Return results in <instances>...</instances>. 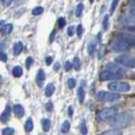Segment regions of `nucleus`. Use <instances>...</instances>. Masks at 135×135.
<instances>
[{
  "mask_svg": "<svg viewBox=\"0 0 135 135\" xmlns=\"http://www.w3.org/2000/svg\"><path fill=\"white\" fill-rule=\"evenodd\" d=\"M109 123L115 128L125 127L131 123V117L127 114H116L110 119Z\"/></svg>",
  "mask_w": 135,
  "mask_h": 135,
  "instance_id": "1",
  "label": "nucleus"
},
{
  "mask_svg": "<svg viewBox=\"0 0 135 135\" xmlns=\"http://www.w3.org/2000/svg\"><path fill=\"white\" fill-rule=\"evenodd\" d=\"M73 67L76 69V70H79L80 69V67H81V62H80V60H79V58L78 57H75L74 58V61H73Z\"/></svg>",
  "mask_w": 135,
  "mask_h": 135,
  "instance_id": "24",
  "label": "nucleus"
},
{
  "mask_svg": "<svg viewBox=\"0 0 135 135\" xmlns=\"http://www.w3.org/2000/svg\"><path fill=\"white\" fill-rule=\"evenodd\" d=\"M98 100L102 103H114V102L120 100L121 95L119 94L113 93H108V91H100L97 95Z\"/></svg>",
  "mask_w": 135,
  "mask_h": 135,
  "instance_id": "3",
  "label": "nucleus"
},
{
  "mask_svg": "<svg viewBox=\"0 0 135 135\" xmlns=\"http://www.w3.org/2000/svg\"><path fill=\"white\" fill-rule=\"evenodd\" d=\"M106 69L109 70V71L115 72V73H120V74L123 73V69H122L120 66H118V65L114 64V63H108V64L106 65Z\"/></svg>",
  "mask_w": 135,
  "mask_h": 135,
  "instance_id": "9",
  "label": "nucleus"
},
{
  "mask_svg": "<svg viewBox=\"0 0 135 135\" xmlns=\"http://www.w3.org/2000/svg\"><path fill=\"white\" fill-rule=\"evenodd\" d=\"M43 128H44V130L46 132H48L50 130V128H51V122H50V120H48V119H44L43 120Z\"/></svg>",
  "mask_w": 135,
  "mask_h": 135,
  "instance_id": "21",
  "label": "nucleus"
},
{
  "mask_svg": "<svg viewBox=\"0 0 135 135\" xmlns=\"http://www.w3.org/2000/svg\"><path fill=\"white\" fill-rule=\"evenodd\" d=\"M95 50V43H89L88 46V55H89L90 57L94 56Z\"/></svg>",
  "mask_w": 135,
  "mask_h": 135,
  "instance_id": "20",
  "label": "nucleus"
},
{
  "mask_svg": "<svg viewBox=\"0 0 135 135\" xmlns=\"http://www.w3.org/2000/svg\"><path fill=\"white\" fill-rule=\"evenodd\" d=\"M89 2H90V3H94V0H89Z\"/></svg>",
  "mask_w": 135,
  "mask_h": 135,
  "instance_id": "50",
  "label": "nucleus"
},
{
  "mask_svg": "<svg viewBox=\"0 0 135 135\" xmlns=\"http://www.w3.org/2000/svg\"><path fill=\"white\" fill-rule=\"evenodd\" d=\"M77 95H78V100H79V103L82 104L83 101H84V97H85V93H84V90H83V88H78V93H77Z\"/></svg>",
  "mask_w": 135,
  "mask_h": 135,
  "instance_id": "19",
  "label": "nucleus"
},
{
  "mask_svg": "<svg viewBox=\"0 0 135 135\" xmlns=\"http://www.w3.org/2000/svg\"><path fill=\"white\" fill-rule=\"evenodd\" d=\"M129 47H130L129 45H127L126 43H124L121 40L117 41V42H113L111 44V49L114 52H124V51L129 50Z\"/></svg>",
  "mask_w": 135,
  "mask_h": 135,
  "instance_id": "7",
  "label": "nucleus"
},
{
  "mask_svg": "<svg viewBox=\"0 0 135 135\" xmlns=\"http://www.w3.org/2000/svg\"><path fill=\"white\" fill-rule=\"evenodd\" d=\"M43 11H44V8L42 6H37L35 7L34 9H33V11H32V13L34 14V15H39V14L43 13Z\"/></svg>",
  "mask_w": 135,
  "mask_h": 135,
  "instance_id": "25",
  "label": "nucleus"
},
{
  "mask_svg": "<svg viewBox=\"0 0 135 135\" xmlns=\"http://www.w3.org/2000/svg\"><path fill=\"white\" fill-rule=\"evenodd\" d=\"M67 83H68V86H69V88H75V85H76V81H75L74 78H69L67 81Z\"/></svg>",
  "mask_w": 135,
  "mask_h": 135,
  "instance_id": "30",
  "label": "nucleus"
},
{
  "mask_svg": "<svg viewBox=\"0 0 135 135\" xmlns=\"http://www.w3.org/2000/svg\"><path fill=\"white\" fill-rule=\"evenodd\" d=\"M55 91V86L53 83H49L47 86H46V89H45V94L47 97H51V95L54 94Z\"/></svg>",
  "mask_w": 135,
  "mask_h": 135,
  "instance_id": "14",
  "label": "nucleus"
},
{
  "mask_svg": "<svg viewBox=\"0 0 135 135\" xmlns=\"http://www.w3.org/2000/svg\"><path fill=\"white\" fill-rule=\"evenodd\" d=\"M5 48H6V45H5V43H3V42H0V51H3V50H5Z\"/></svg>",
  "mask_w": 135,
  "mask_h": 135,
  "instance_id": "40",
  "label": "nucleus"
},
{
  "mask_svg": "<svg viewBox=\"0 0 135 135\" xmlns=\"http://www.w3.org/2000/svg\"><path fill=\"white\" fill-rule=\"evenodd\" d=\"M108 88L111 91H114V93H127L131 89V86L128 82L114 81V82L109 83Z\"/></svg>",
  "mask_w": 135,
  "mask_h": 135,
  "instance_id": "2",
  "label": "nucleus"
},
{
  "mask_svg": "<svg viewBox=\"0 0 135 135\" xmlns=\"http://www.w3.org/2000/svg\"><path fill=\"white\" fill-rule=\"evenodd\" d=\"M130 13H131V15H132V16H133V17L135 18V9H132Z\"/></svg>",
  "mask_w": 135,
  "mask_h": 135,
  "instance_id": "47",
  "label": "nucleus"
},
{
  "mask_svg": "<svg viewBox=\"0 0 135 135\" xmlns=\"http://www.w3.org/2000/svg\"><path fill=\"white\" fill-rule=\"evenodd\" d=\"M69 130H70V123H69V121H64L63 124L61 125V132L67 133Z\"/></svg>",
  "mask_w": 135,
  "mask_h": 135,
  "instance_id": "16",
  "label": "nucleus"
},
{
  "mask_svg": "<svg viewBox=\"0 0 135 135\" xmlns=\"http://www.w3.org/2000/svg\"><path fill=\"white\" fill-rule=\"evenodd\" d=\"M76 34H77L78 38L82 37V34H83V27H82V25H78L77 26V27H76Z\"/></svg>",
  "mask_w": 135,
  "mask_h": 135,
  "instance_id": "29",
  "label": "nucleus"
},
{
  "mask_svg": "<svg viewBox=\"0 0 135 135\" xmlns=\"http://www.w3.org/2000/svg\"><path fill=\"white\" fill-rule=\"evenodd\" d=\"M67 33L69 37H72V36L74 35V27H73V26H70V27H68Z\"/></svg>",
  "mask_w": 135,
  "mask_h": 135,
  "instance_id": "35",
  "label": "nucleus"
},
{
  "mask_svg": "<svg viewBox=\"0 0 135 135\" xmlns=\"http://www.w3.org/2000/svg\"><path fill=\"white\" fill-rule=\"evenodd\" d=\"M68 114H69V116L73 115V109L71 108V107H69V109H68Z\"/></svg>",
  "mask_w": 135,
  "mask_h": 135,
  "instance_id": "46",
  "label": "nucleus"
},
{
  "mask_svg": "<svg viewBox=\"0 0 135 135\" xmlns=\"http://www.w3.org/2000/svg\"><path fill=\"white\" fill-rule=\"evenodd\" d=\"M45 78H46V74H45V72H44V70H39V72H38V74H37V81H38V83L39 84H42L43 83V81L45 80Z\"/></svg>",
  "mask_w": 135,
  "mask_h": 135,
  "instance_id": "15",
  "label": "nucleus"
},
{
  "mask_svg": "<svg viewBox=\"0 0 135 135\" xmlns=\"http://www.w3.org/2000/svg\"><path fill=\"white\" fill-rule=\"evenodd\" d=\"M129 5L132 9H135V0H129Z\"/></svg>",
  "mask_w": 135,
  "mask_h": 135,
  "instance_id": "39",
  "label": "nucleus"
},
{
  "mask_svg": "<svg viewBox=\"0 0 135 135\" xmlns=\"http://www.w3.org/2000/svg\"><path fill=\"white\" fill-rule=\"evenodd\" d=\"M80 131L83 135H85L86 133H88V128H86V124H85V121H84V120H81Z\"/></svg>",
  "mask_w": 135,
  "mask_h": 135,
  "instance_id": "26",
  "label": "nucleus"
},
{
  "mask_svg": "<svg viewBox=\"0 0 135 135\" xmlns=\"http://www.w3.org/2000/svg\"><path fill=\"white\" fill-rule=\"evenodd\" d=\"M13 112L17 118H21L25 115V110H23V107L21 105H15L13 107Z\"/></svg>",
  "mask_w": 135,
  "mask_h": 135,
  "instance_id": "11",
  "label": "nucleus"
},
{
  "mask_svg": "<svg viewBox=\"0 0 135 135\" xmlns=\"http://www.w3.org/2000/svg\"><path fill=\"white\" fill-rule=\"evenodd\" d=\"M104 52H105V46H102L99 50V59H102V57L104 56Z\"/></svg>",
  "mask_w": 135,
  "mask_h": 135,
  "instance_id": "37",
  "label": "nucleus"
},
{
  "mask_svg": "<svg viewBox=\"0 0 135 135\" xmlns=\"http://www.w3.org/2000/svg\"><path fill=\"white\" fill-rule=\"evenodd\" d=\"M12 74H13L14 77H20L22 75V69L20 66H15V67L12 69Z\"/></svg>",
  "mask_w": 135,
  "mask_h": 135,
  "instance_id": "18",
  "label": "nucleus"
},
{
  "mask_svg": "<svg viewBox=\"0 0 135 135\" xmlns=\"http://www.w3.org/2000/svg\"><path fill=\"white\" fill-rule=\"evenodd\" d=\"M10 115H11V108H10V107H7V108L4 110V112L0 116V121L3 122V123L7 122L9 120V118H10Z\"/></svg>",
  "mask_w": 135,
  "mask_h": 135,
  "instance_id": "10",
  "label": "nucleus"
},
{
  "mask_svg": "<svg viewBox=\"0 0 135 135\" xmlns=\"http://www.w3.org/2000/svg\"><path fill=\"white\" fill-rule=\"evenodd\" d=\"M66 25V20H64V17H59V20H58V26L59 27H64V26Z\"/></svg>",
  "mask_w": 135,
  "mask_h": 135,
  "instance_id": "33",
  "label": "nucleus"
},
{
  "mask_svg": "<svg viewBox=\"0 0 135 135\" xmlns=\"http://www.w3.org/2000/svg\"><path fill=\"white\" fill-rule=\"evenodd\" d=\"M119 2H120V0H113V2H112V4H111V10H110V13H111V14L114 13L116 7L118 6Z\"/></svg>",
  "mask_w": 135,
  "mask_h": 135,
  "instance_id": "27",
  "label": "nucleus"
},
{
  "mask_svg": "<svg viewBox=\"0 0 135 135\" xmlns=\"http://www.w3.org/2000/svg\"><path fill=\"white\" fill-rule=\"evenodd\" d=\"M127 30H128L129 32H131V33H135V27H128Z\"/></svg>",
  "mask_w": 135,
  "mask_h": 135,
  "instance_id": "45",
  "label": "nucleus"
},
{
  "mask_svg": "<svg viewBox=\"0 0 135 135\" xmlns=\"http://www.w3.org/2000/svg\"><path fill=\"white\" fill-rule=\"evenodd\" d=\"M0 60L2 61V62H6L7 61V55L4 53V52H0Z\"/></svg>",
  "mask_w": 135,
  "mask_h": 135,
  "instance_id": "36",
  "label": "nucleus"
},
{
  "mask_svg": "<svg viewBox=\"0 0 135 135\" xmlns=\"http://www.w3.org/2000/svg\"><path fill=\"white\" fill-rule=\"evenodd\" d=\"M83 8H84V6H83V4H82V3H80V4H78V5H77L76 10H75V15H76L77 17H79V16L81 15L82 11H83Z\"/></svg>",
  "mask_w": 135,
  "mask_h": 135,
  "instance_id": "23",
  "label": "nucleus"
},
{
  "mask_svg": "<svg viewBox=\"0 0 135 135\" xmlns=\"http://www.w3.org/2000/svg\"><path fill=\"white\" fill-rule=\"evenodd\" d=\"M101 37H102V34L100 33V34H99V36H98V42H99V43L101 42Z\"/></svg>",
  "mask_w": 135,
  "mask_h": 135,
  "instance_id": "49",
  "label": "nucleus"
},
{
  "mask_svg": "<svg viewBox=\"0 0 135 135\" xmlns=\"http://www.w3.org/2000/svg\"><path fill=\"white\" fill-rule=\"evenodd\" d=\"M116 114H117V111H116L115 109H113V108L104 109V110H102V111H100V112L98 113V115H97V120L99 122L106 121V120H108V119H111V118L114 115H116Z\"/></svg>",
  "mask_w": 135,
  "mask_h": 135,
  "instance_id": "5",
  "label": "nucleus"
},
{
  "mask_svg": "<svg viewBox=\"0 0 135 135\" xmlns=\"http://www.w3.org/2000/svg\"><path fill=\"white\" fill-rule=\"evenodd\" d=\"M33 128H34L33 120H32V119H28V120L26 122V124H25V129H26L27 132H31V131L33 130Z\"/></svg>",
  "mask_w": 135,
  "mask_h": 135,
  "instance_id": "17",
  "label": "nucleus"
},
{
  "mask_svg": "<svg viewBox=\"0 0 135 135\" xmlns=\"http://www.w3.org/2000/svg\"><path fill=\"white\" fill-rule=\"evenodd\" d=\"M54 37H55V31H53V32L51 33V36H50V42H51V43L54 40Z\"/></svg>",
  "mask_w": 135,
  "mask_h": 135,
  "instance_id": "43",
  "label": "nucleus"
},
{
  "mask_svg": "<svg viewBox=\"0 0 135 135\" xmlns=\"http://www.w3.org/2000/svg\"><path fill=\"white\" fill-rule=\"evenodd\" d=\"M59 69H60V64L59 63H56L54 66V70L55 71H59Z\"/></svg>",
  "mask_w": 135,
  "mask_h": 135,
  "instance_id": "44",
  "label": "nucleus"
},
{
  "mask_svg": "<svg viewBox=\"0 0 135 135\" xmlns=\"http://www.w3.org/2000/svg\"><path fill=\"white\" fill-rule=\"evenodd\" d=\"M108 26H109V15H105V17H104V20H103V27L105 30H107L108 28Z\"/></svg>",
  "mask_w": 135,
  "mask_h": 135,
  "instance_id": "31",
  "label": "nucleus"
},
{
  "mask_svg": "<svg viewBox=\"0 0 135 135\" xmlns=\"http://www.w3.org/2000/svg\"><path fill=\"white\" fill-rule=\"evenodd\" d=\"M2 134L3 135H13L14 134V129L13 128H5L3 129L2 131Z\"/></svg>",
  "mask_w": 135,
  "mask_h": 135,
  "instance_id": "28",
  "label": "nucleus"
},
{
  "mask_svg": "<svg viewBox=\"0 0 135 135\" xmlns=\"http://www.w3.org/2000/svg\"><path fill=\"white\" fill-rule=\"evenodd\" d=\"M0 79H1V75H0Z\"/></svg>",
  "mask_w": 135,
  "mask_h": 135,
  "instance_id": "51",
  "label": "nucleus"
},
{
  "mask_svg": "<svg viewBox=\"0 0 135 135\" xmlns=\"http://www.w3.org/2000/svg\"><path fill=\"white\" fill-rule=\"evenodd\" d=\"M12 25H10V23H8V25H5V26H3V34L4 35H8L11 33V31H12Z\"/></svg>",
  "mask_w": 135,
  "mask_h": 135,
  "instance_id": "22",
  "label": "nucleus"
},
{
  "mask_svg": "<svg viewBox=\"0 0 135 135\" xmlns=\"http://www.w3.org/2000/svg\"><path fill=\"white\" fill-rule=\"evenodd\" d=\"M72 67H73V65H72V63H71V62H69V61H66V62H65V64H64V68H65V70H66V71H69Z\"/></svg>",
  "mask_w": 135,
  "mask_h": 135,
  "instance_id": "34",
  "label": "nucleus"
},
{
  "mask_svg": "<svg viewBox=\"0 0 135 135\" xmlns=\"http://www.w3.org/2000/svg\"><path fill=\"white\" fill-rule=\"evenodd\" d=\"M123 75L120 73H115L109 70H105L101 72L100 74V80L102 81H107V80H116V79H121Z\"/></svg>",
  "mask_w": 135,
  "mask_h": 135,
  "instance_id": "6",
  "label": "nucleus"
},
{
  "mask_svg": "<svg viewBox=\"0 0 135 135\" xmlns=\"http://www.w3.org/2000/svg\"><path fill=\"white\" fill-rule=\"evenodd\" d=\"M11 2H12V0H3L2 1V3H3L4 6H9L11 4Z\"/></svg>",
  "mask_w": 135,
  "mask_h": 135,
  "instance_id": "38",
  "label": "nucleus"
},
{
  "mask_svg": "<svg viewBox=\"0 0 135 135\" xmlns=\"http://www.w3.org/2000/svg\"><path fill=\"white\" fill-rule=\"evenodd\" d=\"M119 40L123 41L124 43H126L129 46H135V37L132 35L128 34H121L118 37Z\"/></svg>",
  "mask_w": 135,
  "mask_h": 135,
  "instance_id": "8",
  "label": "nucleus"
},
{
  "mask_svg": "<svg viewBox=\"0 0 135 135\" xmlns=\"http://www.w3.org/2000/svg\"><path fill=\"white\" fill-rule=\"evenodd\" d=\"M122 134H123V132H122L121 129L116 128V129H113V130L105 131V132H103V133H101V134L99 135H122Z\"/></svg>",
  "mask_w": 135,
  "mask_h": 135,
  "instance_id": "12",
  "label": "nucleus"
},
{
  "mask_svg": "<svg viewBox=\"0 0 135 135\" xmlns=\"http://www.w3.org/2000/svg\"><path fill=\"white\" fill-rule=\"evenodd\" d=\"M52 61H53V58H52V57H47V59H46V64H47V65H50V64L52 63Z\"/></svg>",
  "mask_w": 135,
  "mask_h": 135,
  "instance_id": "42",
  "label": "nucleus"
},
{
  "mask_svg": "<svg viewBox=\"0 0 135 135\" xmlns=\"http://www.w3.org/2000/svg\"><path fill=\"white\" fill-rule=\"evenodd\" d=\"M3 23H4V21H3V20H0V31H1V28L3 27Z\"/></svg>",
  "mask_w": 135,
  "mask_h": 135,
  "instance_id": "48",
  "label": "nucleus"
},
{
  "mask_svg": "<svg viewBox=\"0 0 135 135\" xmlns=\"http://www.w3.org/2000/svg\"><path fill=\"white\" fill-rule=\"evenodd\" d=\"M22 50H23V46H22V44L18 42V43H15L13 46V54L15 56H17V55H20L21 52H22Z\"/></svg>",
  "mask_w": 135,
  "mask_h": 135,
  "instance_id": "13",
  "label": "nucleus"
},
{
  "mask_svg": "<svg viewBox=\"0 0 135 135\" xmlns=\"http://www.w3.org/2000/svg\"><path fill=\"white\" fill-rule=\"evenodd\" d=\"M115 62L118 65L126 68H135V58L128 55H121L115 58Z\"/></svg>",
  "mask_w": 135,
  "mask_h": 135,
  "instance_id": "4",
  "label": "nucleus"
},
{
  "mask_svg": "<svg viewBox=\"0 0 135 135\" xmlns=\"http://www.w3.org/2000/svg\"><path fill=\"white\" fill-rule=\"evenodd\" d=\"M33 63H34V60H33V58H32V57L27 58V60H26V67H27V69H30L31 65H32Z\"/></svg>",
  "mask_w": 135,
  "mask_h": 135,
  "instance_id": "32",
  "label": "nucleus"
},
{
  "mask_svg": "<svg viewBox=\"0 0 135 135\" xmlns=\"http://www.w3.org/2000/svg\"><path fill=\"white\" fill-rule=\"evenodd\" d=\"M46 109H47L48 111H51V110H53V105H52L51 103H48L47 105H46Z\"/></svg>",
  "mask_w": 135,
  "mask_h": 135,
  "instance_id": "41",
  "label": "nucleus"
}]
</instances>
